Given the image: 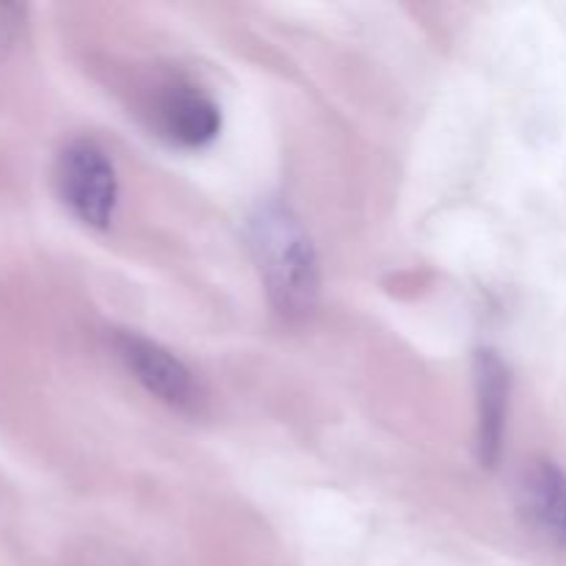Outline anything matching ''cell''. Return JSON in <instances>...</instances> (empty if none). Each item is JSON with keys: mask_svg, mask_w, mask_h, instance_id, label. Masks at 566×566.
I'll return each mask as SVG.
<instances>
[{"mask_svg": "<svg viewBox=\"0 0 566 566\" xmlns=\"http://www.w3.org/2000/svg\"><path fill=\"white\" fill-rule=\"evenodd\" d=\"M25 9L17 3H0V53H9L22 33Z\"/></svg>", "mask_w": 566, "mask_h": 566, "instance_id": "obj_7", "label": "cell"}, {"mask_svg": "<svg viewBox=\"0 0 566 566\" xmlns=\"http://www.w3.org/2000/svg\"><path fill=\"white\" fill-rule=\"evenodd\" d=\"M475 390H479V451L481 462L495 468L501 453L503 420L509 403V370L497 354L479 352L475 357Z\"/></svg>", "mask_w": 566, "mask_h": 566, "instance_id": "obj_5", "label": "cell"}, {"mask_svg": "<svg viewBox=\"0 0 566 566\" xmlns=\"http://www.w3.org/2000/svg\"><path fill=\"white\" fill-rule=\"evenodd\" d=\"M59 191L88 227H108L116 210V171L92 142H75L59 158Z\"/></svg>", "mask_w": 566, "mask_h": 566, "instance_id": "obj_2", "label": "cell"}, {"mask_svg": "<svg viewBox=\"0 0 566 566\" xmlns=\"http://www.w3.org/2000/svg\"><path fill=\"white\" fill-rule=\"evenodd\" d=\"M164 127L177 144L202 147L210 144L221 130V114L213 99L193 88H180L164 105Z\"/></svg>", "mask_w": 566, "mask_h": 566, "instance_id": "obj_6", "label": "cell"}, {"mask_svg": "<svg viewBox=\"0 0 566 566\" xmlns=\"http://www.w3.org/2000/svg\"><path fill=\"white\" fill-rule=\"evenodd\" d=\"M520 509L531 528L547 542L566 547V475L558 464L534 462L520 484Z\"/></svg>", "mask_w": 566, "mask_h": 566, "instance_id": "obj_4", "label": "cell"}, {"mask_svg": "<svg viewBox=\"0 0 566 566\" xmlns=\"http://www.w3.org/2000/svg\"><path fill=\"white\" fill-rule=\"evenodd\" d=\"M116 352L125 359L127 368L149 392L171 407L188 409L197 403V387L191 374L177 357H171L158 343H149L138 335H116Z\"/></svg>", "mask_w": 566, "mask_h": 566, "instance_id": "obj_3", "label": "cell"}, {"mask_svg": "<svg viewBox=\"0 0 566 566\" xmlns=\"http://www.w3.org/2000/svg\"><path fill=\"white\" fill-rule=\"evenodd\" d=\"M249 238L280 313H310L318 296V260L302 221L285 205L265 202L249 221Z\"/></svg>", "mask_w": 566, "mask_h": 566, "instance_id": "obj_1", "label": "cell"}]
</instances>
